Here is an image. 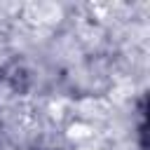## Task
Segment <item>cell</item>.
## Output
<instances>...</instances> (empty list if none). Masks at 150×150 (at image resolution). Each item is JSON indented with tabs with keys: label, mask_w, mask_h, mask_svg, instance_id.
Wrapping results in <instances>:
<instances>
[{
	"label": "cell",
	"mask_w": 150,
	"mask_h": 150,
	"mask_svg": "<svg viewBox=\"0 0 150 150\" xmlns=\"http://www.w3.org/2000/svg\"><path fill=\"white\" fill-rule=\"evenodd\" d=\"M75 150H96V148H75Z\"/></svg>",
	"instance_id": "6da1fadb"
}]
</instances>
